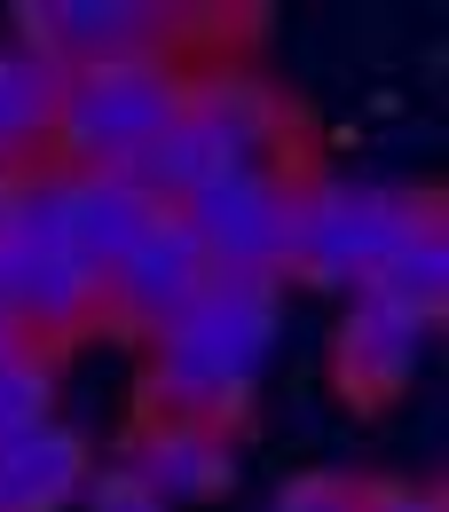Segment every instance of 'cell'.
<instances>
[{
  "instance_id": "cell-17",
  "label": "cell",
  "mask_w": 449,
  "mask_h": 512,
  "mask_svg": "<svg viewBox=\"0 0 449 512\" xmlns=\"http://www.w3.org/2000/svg\"><path fill=\"white\" fill-rule=\"evenodd\" d=\"M79 512H166V505L134 481L127 465H95V473H87V489H79Z\"/></svg>"
},
{
  "instance_id": "cell-6",
  "label": "cell",
  "mask_w": 449,
  "mask_h": 512,
  "mask_svg": "<svg viewBox=\"0 0 449 512\" xmlns=\"http://www.w3.org/2000/svg\"><path fill=\"white\" fill-rule=\"evenodd\" d=\"M190 24L197 8H174V0H24L8 40L71 79L127 56H190Z\"/></svg>"
},
{
  "instance_id": "cell-16",
  "label": "cell",
  "mask_w": 449,
  "mask_h": 512,
  "mask_svg": "<svg viewBox=\"0 0 449 512\" xmlns=\"http://www.w3.org/2000/svg\"><path fill=\"white\" fill-rule=\"evenodd\" d=\"M363 489L371 481H355V473H300L276 489L268 512H363Z\"/></svg>"
},
{
  "instance_id": "cell-11",
  "label": "cell",
  "mask_w": 449,
  "mask_h": 512,
  "mask_svg": "<svg viewBox=\"0 0 449 512\" xmlns=\"http://www.w3.org/2000/svg\"><path fill=\"white\" fill-rule=\"evenodd\" d=\"M158 221H166V205H150L127 174H71V190H64V245L87 260L95 276H111Z\"/></svg>"
},
{
  "instance_id": "cell-9",
  "label": "cell",
  "mask_w": 449,
  "mask_h": 512,
  "mask_svg": "<svg viewBox=\"0 0 449 512\" xmlns=\"http://www.w3.org/2000/svg\"><path fill=\"white\" fill-rule=\"evenodd\" d=\"M127 465L158 505H213L229 489V434L221 426H190V418H142L127 434Z\"/></svg>"
},
{
  "instance_id": "cell-19",
  "label": "cell",
  "mask_w": 449,
  "mask_h": 512,
  "mask_svg": "<svg viewBox=\"0 0 449 512\" xmlns=\"http://www.w3.org/2000/svg\"><path fill=\"white\" fill-rule=\"evenodd\" d=\"M16 347H32V339H24V331L8 323V308H0V355H16Z\"/></svg>"
},
{
  "instance_id": "cell-10",
  "label": "cell",
  "mask_w": 449,
  "mask_h": 512,
  "mask_svg": "<svg viewBox=\"0 0 449 512\" xmlns=\"http://www.w3.org/2000/svg\"><path fill=\"white\" fill-rule=\"evenodd\" d=\"M0 308H8V323H16L40 355H56L64 339H79V331L103 323V276L79 253H24L16 284L0 292Z\"/></svg>"
},
{
  "instance_id": "cell-7",
  "label": "cell",
  "mask_w": 449,
  "mask_h": 512,
  "mask_svg": "<svg viewBox=\"0 0 449 512\" xmlns=\"http://www.w3.org/2000/svg\"><path fill=\"white\" fill-rule=\"evenodd\" d=\"M205 276H213V268L197 253V237L166 213V221L103 276V323H111V331H134V339H158V331L197 300Z\"/></svg>"
},
{
  "instance_id": "cell-3",
  "label": "cell",
  "mask_w": 449,
  "mask_h": 512,
  "mask_svg": "<svg viewBox=\"0 0 449 512\" xmlns=\"http://www.w3.org/2000/svg\"><path fill=\"white\" fill-rule=\"evenodd\" d=\"M197 87V56H127L64 79L48 158L71 174H127L134 158L174 127V111Z\"/></svg>"
},
{
  "instance_id": "cell-2",
  "label": "cell",
  "mask_w": 449,
  "mask_h": 512,
  "mask_svg": "<svg viewBox=\"0 0 449 512\" xmlns=\"http://www.w3.org/2000/svg\"><path fill=\"white\" fill-rule=\"evenodd\" d=\"M284 95L245 64H197V87L190 103L174 111V127L158 134L142 158L127 166V182L150 205H182L197 197L205 182H221V174H245V166H276L284 158Z\"/></svg>"
},
{
  "instance_id": "cell-13",
  "label": "cell",
  "mask_w": 449,
  "mask_h": 512,
  "mask_svg": "<svg viewBox=\"0 0 449 512\" xmlns=\"http://www.w3.org/2000/svg\"><path fill=\"white\" fill-rule=\"evenodd\" d=\"M56 103H64V71H48L32 48L0 40V174H24L48 158Z\"/></svg>"
},
{
  "instance_id": "cell-15",
  "label": "cell",
  "mask_w": 449,
  "mask_h": 512,
  "mask_svg": "<svg viewBox=\"0 0 449 512\" xmlns=\"http://www.w3.org/2000/svg\"><path fill=\"white\" fill-rule=\"evenodd\" d=\"M48 418H56V355H40V347L0 355V442L32 434Z\"/></svg>"
},
{
  "instance_id": "cell-5",
  "label": "cell",
  "mask_w": 449,
  "mask_h": 512,
  "mask_svg": "<svg viewBox=\"0 0 449 512\" xmlns=\"http://www.w3.org/2000/svg\"><path fill=\"white\" fill-rule=\"evenodd\" d=\"M174 221L197 237V253L213 276H292V229H300V166H245L221 174L197 197L174 205Z\"/></svg>"
},
{
  "instance_id": "cell-20",
  "label": "cell",
  "mask_w": 449,
  "mask_h": 512,
  "mask_svg": "<svg viewBox=\"0 0 449 512\" xmlns=\"http://www.w3.org/2000/svg\"><path fill=\"white\" fill-rule=\"evenodd\" d=\"M0 197H8V174H0Z\"/></svg>"
},
{
  "instance_id": "cell-18",
  "label": "cell",
  "mask_w": 449,
  "mask_h": 512,
  "mask_svg": "<svg viewBox=\"0 0 449 512\" xmlns=\"http://www.w3.org/2000/svg\"><path fill=\"white\" fill-rule=\"evenodd\" d=\"M363 512H449V505H442V489H418V481H371Z\"/></svg>"
},
{
  "instance_id": "cell-4",
  "label": "cell",
  "mask_w": 449,
  "mask_h": 512,
  "mask_svg": "<svg viewBox=\"0 0 449 512\" xmlns=\"http://www.w3.org/2000/svg\"><path fill=\"white\" fill-rule=\"evenodd\" d=\"M442 213L434 190L410 182H363V174H300V229H292V276L363 292L386 260L402 253Z\"/></svg>"
},
{
  "instance_id": "cell-14",
  "label": "cell",
  "mask_w": 449,
  "mask_h": 512,
  "mask_svg": "<svg viewBox=\"0 0 449 512\" xmlns=\"http://www.w3.org/2000/svg\"><path fill=\"white\" fill-rule=\"evenodd\" d=\"M355 300H386V308H402V316H418V323L442 316V308H449V229H442V213L386 260Z\"/></svg>"
},
{
  "instance_id": "cell-12",
  "label": "cell",
  "mask_w": 449,
  "mask_h": 512,
  "mask_svg": "<svg viewBox=\"0 0 449 512\" xmlns=\"http://www.w3.org/2000/svg\"><path fill=\"white\" fill-rule=\"evenodd\" d=\"M95 457L71 426H32L16 442H0V512H71L87 489Z\"/></svg>"
},
{
  "instance_id": "cell-8",
  "label": "cell",
  "mask_w": 449,
  "mask_h": 512,
  "mask_svg": "<svg viewBox=\"0 0 449 512\" xmlns=\"http://www.w3.org/2000/svg\"><path fill=\"white\" fill-rule=\"evenodd\" d=\"M426 331L434 323L402 316V308H386V300H347V316L331 331V379L339 394L355 402V410H379L394 402L410 371H418V355H426Z\"/></svg>"
},
{
  "instance_id": "cell-1",
  "label": "cell",
  "mask_w": 449,
  "mask_h": 512,
  "mask_svg": "<svg viewBox=\"0 0 449 512\" xmlns=\"http://www.w3.org/2000/svg\"><path fill=\"white\" fill-rule=\"evenodd\" d=\"M284 339V284L276 276H205L197 300L150 339L142 363V418L237 426L260 371Z\"/></svg>"
}]
</instances>
